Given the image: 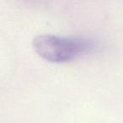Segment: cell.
<instances>
[{
  "instance_id": "cell-1",
  "label": "cell",
  "mask_w": 123,
  "mask_h": 123,
  "mask_svg": "<svg viewBox=\"0 0 123 123\" xmlns=\"http://www.w3.org/2000/svg\"><path fill=\"white\" fill-rule=\"evenodd\" d=\"M32 47L42 59L50 62L63 63L91 51L95 48V43L85 38L45 34L39 35L33 39Z\"/></svg>"
}]
</instances>
